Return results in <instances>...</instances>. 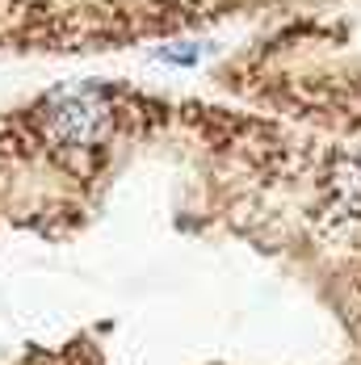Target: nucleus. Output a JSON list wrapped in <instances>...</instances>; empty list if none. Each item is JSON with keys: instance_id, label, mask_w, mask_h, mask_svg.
<instances>
[{"instance_id": "nucleus-1", "label": "nucleus", "mask_w": 361, "mask_h": 365, "mask_svg": "<svg viewBox=\"0 0 361 365\" xmlns=\"http://www.w3.org/2000/svg\"><path fill=\"white\" fill-rule=\"evenodd\" d=\"M46 122H51V130H55L63 143L93 147V143L106 139L109 110H106V101H101L97 93H88V88H72V93H55V97H51Z\"/></svg>"}]
</instances>
